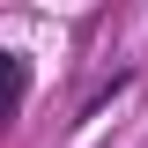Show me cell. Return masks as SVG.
Masks as SVG:
<instances>
[{"label": "cell", "instance_id": "cell-1", "mask_svg": "<svg viewBox=\"0 0 148 148\" xmlns=\"http://www.w3.org/2000/svg\"><path fill=\"white\" fill-rule=\"evenodd\" d=\"M22 89H30V74H22V59H15V52H0V126L15 119V104H22Z\"/></svg>", "mask_w": 148, "mask_h": 148}]
</instances>
